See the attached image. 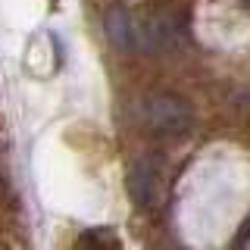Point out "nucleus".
I'll use <instances>...</instances> for the list:
<instances>
[{"mask_svg":"<svg viewBox=\"0 0 250 250\" xmlns=\"http://www.w3.org/2000/svg\"><path fill=\"white\" fill-rule=\"evenodd\" d=\"M125 188H128L131 200L141 209H147V213L156 209L163 203V169H160V163L135 160L128 169V178H125Z\"/></svg>","mask_w":250,"mask_h":250,"instance_id":"obj_3","label":"nucleus"},{"mask_svg":"<svg viewBox=\"0 0 250 250\" xmlns=\"http://www.w3.org/2000/svg\"><path fill=\"white\" fill-rule=\"evenodd\" d=\"M82 244H106V247H116L119 241H116V238H109L106 231H100V234H84V238H82Z\"/></svg>","mask_w":250,"mask_h":250,"instance_id":"obj_5","label":"nucleus"},{"mask_svg":"<svg viewBox=\"0 0 250 250\" xmlns=\"http://www.w3.org/2000/svg\"><path fill=\"white\" fill-rule=\"evenodd\" d=\"M106 35L119 50H131L138 53V35H135V19L125 13H113L106 19Z\"/></svg>","mask_w":250,"mask_h":250,"instance_id":"obj_4","label":"nucleus"},{"mask_svg":"<svg viewBox=\"0 0 250 250\" xmlns=\"http://www.w3.org/2000/svg\"><path fill=\"white\" fill-rule=\"evenodd\" d=\"M0 178H3V172H0Z\"/></svg>","mask_w":250,"mask_h":250,"instance_id":"obj_6","label":"nucleus"},{"mask_svg":"<svg viewBox=\"0 0 250 250\" xmlns=\"http://www.w3.org/2000/svg\"><path fill=\"white\" fill-rule=\"evenodd\" d=\"M138 125L153 138H182L194 125V106L172 91H150L138 100Z\"/></svg>","mask_w":250,"mask_h":250,"instance_id":"obj_1","label":"nucleus"},{"mask_svg":"<svg viewBox=\"0 0 250 250\" xmlns=\"http://www.w3.org/2000/svg\"><path fill=\"white\" fill-rule=\"evenodd\" d=\"M135 35H138V53H169L178 44H185L188 28L178 16L160 13L144 22L135 19Z\"/></svg>","mask_w":250,"mask_h":250,"instance_id":"obj_2","label":"nucleus"}]
</instances>
